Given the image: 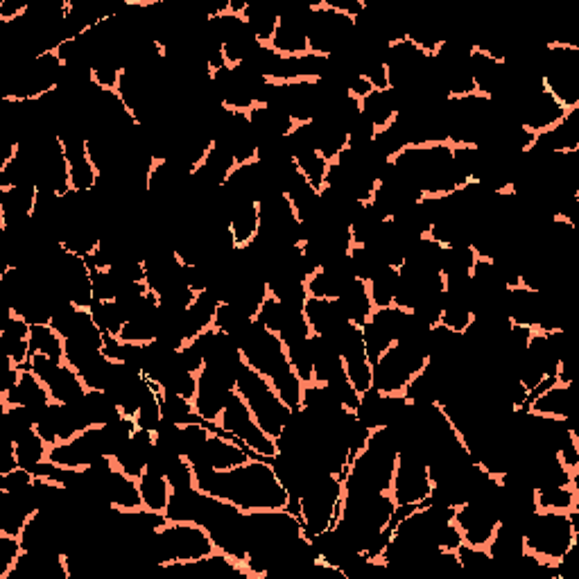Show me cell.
Masks as SVG:
<instances>
[{
    "label": "cell",
    "mask_w": 579,
    "mask_h": 579,
    "mask_svg": "<svg viewBox=\"0 0 579 579\" xmlns=\"http://www.w3.org/2000/svg\"><path fill=\"white\" fill-rule=\"evenodd\" d=\"M0 403L23 405V408L30 410L34 423H37L41 419V414L48 410V405L53 403V399H50V392L46 390V385L41 383V378L34 374L30 365H25L21 367V376L16 380V385L0 394Z\"/></svg>",
    "instance_id": "7c38bea8"
},
{
    "label": "cell",
    "mask_w": 579,
    "mask_h": 579,
    "mask_svg": "<svg viewBox=\"0 0 579 579\" xmlns=\"http://www.w3.org/2000/svg\"><path fill=\"white\" fill-rule=\"evenodd\" d=\"M227 231L231 245L236 249H247L254 245L261 231V209L256 200H229Z\"/></svg>",
    "instance_id": "5bb4252c"
},
{
    "label": "cell",
    "mask_w": 579,
    "mask_h": 579,
    "mask_svg": "<svg viewBox=\"0 0 579 579\" xmlns=\"http://www.w3.org/2000/svg\"><path fill=\"white\" fill-rule=\"evenodd\" d=\"M297 310H290V308H285L279 299L272 297V295H267L265 301L261 304V308H258V313H256V322L265 326L267 331H272L279 335L283 331V326L288 324V319L295 315Z\"/></svg>",
    "instance_id": "836d02e7"
},
{
    "label": "cell",
    "mask_w": 579,
    "mask_h": 579,
    "mask_svg": "<svg viewBox=\"0 0 579 579\" xmlns=\"http://www.w3.org/2000/svg\"><path fill=\"white\" fill-rule=\"evenodd\" d=\"M288 141L292 148V163H295V168L319 190V193H322L326 184L328 166H331V163H328L322 154H319V150L313 148L310 143L295 141V138H290V136H288Z\"/></svg>",
    "instance_id": "ffe728a7"
},
{
    "label": "cell",
    "mask_w": 579,
    "mask_h": 579,
    "mask_svg": "<svg viewBox=\"0 0 579 579\" xmlns=\"http://www.w3.org/2000/svg\"><path fill=\"white\" fill-rule=\"evenodd\" d=\"M347 256H349V265H351L353 276H356V279H360V281H369L371 276H374L380 267L385 265L380 254L369 245H351Z\"/></svg>",
    "instance_id": "1f68e13d"
},
{
    "label": "cell",
    "mask_w": 579,
    "mask_h": 579,
    "mask_svg": "<svg viewBox=\"0 0 579 579\" xmlns=\"http://www.w3.org/2000/svg\"><path fill=\"white\" fill-rule=\"evenodd\" d=\"M34 480H37V475L28 469H14L10 473H0V491H23L34 485Z\"/></svg>",
    "instance_id": "8d00e7d4"
},
{
    "label": "cell",
    "mask_w": 579,
    "mask_h": 579,
    "mask_svg": "<svg viewBox=\"0 0 579 579\" xmlns=\"http://www.w3.org/2000/svg\"><path fill=\"white\" fill-rule=\"evenodd\" d=\"M107 500L111 509H116V512H138V509H143L138 480L120 471L118 466L107 482Z\"/></svg>",
    "instance_id": "44dd1931"
},
{
    "label": "cell",
    "mask_w": 579,
    "mask_h": 579,
    "mask_svg": "<svg viewBox=\"0 0 579 579\" xmlns=\"http://www.w3.org/2000/svg\"><path fill=\"white\" fill-rule=\"evenodd\" d=\"M236 392L245 399L247 408L252 410L254 419L258 426H261V430L276 442V439L281 437V432L285 430V426L290 423L295 410L288 408V405L281 401V396L276 394L270 380L247 365L238 378Z\"/></svg>",
    "instance_id": "8992f818"
},
{
    "label": "cell",
    "mask_w": 579,
    "mask_h": 579,
    "mask_svg": "<svg viewBox=\"0 0 579 579\" xmlns=\"http://www.w3.org/2000/svg\"><path fill=\"white\" fill-rule=\"evenodd\" d=\"M30 369L41 378V383L46 385V390L50 392V399L55 403L64 405H75L80 403L86 396V385L82 383V378L77 371L68 365L66 360H53L46 356H32L30 358Z\"/></svg>",
    "instance_id": "30bf717a"
},
{
    "label": "cell",
    "mask_w": 579,
    "mask_h": 579,
    "mask_svg": "<svg viewBox=\"0 0 579 579\" xmlns=\"http://www.w3.org/2000/svg\"><path fill=\"white\" fill-rule=\"evenodd\" d=\"M14 453H16V460H19L21 469H28L34 471L39 464H43L48 460V453H50V446L43 442V437L37 432V428L25 432L23 437H19L14 442Z\"/></svg>",
    "instance_id": "f1b7e54d"
},
{
    "label": "cell",
    "mask_w": 579,
    "mask_h": 579,
    "mask_svg": "<svg viewBox=\"0 0 579 579\" xmlns=\"http://www.w3.org/2000/svg\"><path fill=\"white\" fill-rule=\"evenodd\" d=\"M252 322H254V317H249L240 308H236L233 304H227V301H222L218 310H215L213 328L218 333H224V335L233 337V340H238V337L247 331V326Z\"/></svg>",
    "instance_id": "4dcf8cb0"
},
{
    "label": "cell",
    "mask_w": 579,
    "mask_h": 579,
    "mask_svg": "<svg viewBox=\"0 0 579 579\" xmlns=\"http://www.w3.org/2000/svg\"><path fill=\"white\" fill-rule=\"evenodd\" d=\"M161 421H163V417H161L159 385L152 383V380H150L148 392H145L143 401H141V405H138V410H136V414H134V423H136V428L154 432V430H157V428L161 426Z\"/></svg>",
    "instance_id": "d6a6232c"
},
{
    "label": "cell",
    "mask_w": 579,
    "mask_h": 579,
    "mask_svg": "<svg viewBox=\"0 0 579 579\" xmlns=\"http://www.w3.org/2000/svg\"><path fill=\"white\" fill-rule=\"evenodd\" d=\"M215 426L227 432V435H231L236 442L245 444L249 451L258 457V460H272V457L279 453L276 451L274 439L267 437L261 430V426H258L254 419L252 410L247 408L245 399L236 390L231 392L227 408H224Z\"/></svg>",
    "instance_id": "ba28073f"
},
{
    "label": "cell",
    "mask_w": 579,
    "mask_h": 579,
    "mask_svg": "<svg viewBox=\"0 0 579 579\" xmlns=\"http://www.w3.org/2000/svg\"><path fill=\"white\" fill-rule=\"evenodd\" d=\"M240 16H243L247 30L254 34V39L261 43V46H270L274 32L279 28V12H276L272 5L256 3L254 0V3H245Z\"/></svg>",
    "instance_id": "7402d4cb"
},
{
    "label": "cell",
    "mask_w": 579,
    "mask_h": 579,
    "mask_svg": "<svg viewBox=\"0 0 579 579\" xmlns=\"http://www.w3.org/2000/svg\"><path fill=\"white\" fill-rule=\"evenodd\" d=\"M525 412L539 414V417H550V419H568L570 414L577 412L573 385H564L557 380V383H552L548 390L537 392V394H527Z\"/></svg>",
    "instance_id": "9a60e30c"
},
{
    "label": "cell",
    "mask_w": 579,
    "mask_h": 579,
    "mask_svg": "<svg viewBox=\"0 0 579 579\" xmlns=\"http://www.w3.org/2000/svg\"><path fill=\"white\" fill-rule=\"evenodd\" d=\"M93 276V299L95 301H116L120 288H123V281L118 279L114 270H95L89 267Z\"/></svg>",
    "instance_id": "e575fe53"
},
{
    "label": "cell",
    "mask_w": 579,
    "mask_h": 579,
    "mask_svg": "<svg viewBox=\"0 0 579 579\" xmlns=\"http://www.w3.org/2000/svg\"><path fill=\"white\" fill-rule=\"evenodd\" d=\"M211 466L215 471H231L236 466H243L249 460H258V457L249 451L245 444L236 442L233 437H224V435H213L209 437V444L204 448V455L197 457ZM193 460V462H197Z\"/></svg>",
    "instance_id": "2e32d148"
},
{
    "label": "cell",
    "mask_w": 579,
    "mask_h": 579,
    "mask_svg": "<svg viewBox=\"0 0 579 579\" xmlns=\"http://www.w3.org/2000/svg\"><path fill=\"white\" fill-rule=\"evenodd\" d=\"M89 310L95 319V324H98V328L105 335L118 337L127 324V313L118 301H93Z\"/></svg>",
    "instance_id": "f546056e"
},
{
    "label": "cell",
    "mask_w": 579,
    "mask_h": 579,
    "mask_svg": "<svg viewBox=\"0 0 579 579\" xmlns=\"http://www.w3.org/2000/svg\"><path fill=\"white\" fill-rule=\"evenodd\" d=\"M32 356L64 360V337L50 324L30 326V358Z\"/></svg>",
    "instance_id": "83f0119b"
},
{
    "label": "cell",
    "mask_w": 579,
    "mask_h": 579,
    "mask_svg": "<svg viewBox=\"0 0 579 579\" xmlns=\"http://www.w3.org/2000/svg\"><path fill=\"white\" fill-rule=\"evenodd\" d=\"M337 304H340L347 322L360 328L367 324V319L371 317V313H374V304H371L367 281H360V279H353L347 288H344L342 297L337 299Z\"/></svg>",
    "instance_id": "603a6c76"
},
{
    "label": "cell",
    "mask_w": 579,
    "mask_h": 579,
    "mask_svg": "<svg viewBox=\"0 0 579 579\" xmlns=\"http://www.w3.org/2000/svg\"><path fill=\"white\" fill-rule=\"evenodd\" d=\"M138 491H141L145 509H150V512H157V514L166 512L170 496H172V487L166 475L145 469L141 478H138Z\"/></svg>",
    "instance_id": "cb8c5ba5"
},
{
    "label": "cell",
    "mask_w": 579,
    "mask_h": 579,
    "mask_svg": "<svg viewBox=\"0 0 579 579\" xmlns=\"http://www.w3.org/2000/svg\"><path fill=\"white\" fill-rule=\"evenodd\" d=\"M188 464L193 466L195 489L227 500L240 512H274L288 507V491L281 485L270 460H249L231 471H215L202 460Z\"/></svg>",
    "instance_id": "6da1fadb"
},
{
    "label": "cell",
    "mask_w": 579,
    "mask_h": 579,
    "mask_svg": "<svg viewBox=\"0 0 579 579\" xmlns=\"http://www.w3.org/2000/svg\"><path fill=\"white\" fill-rule=\"evenodd\" d=\"M344 482L335 473L317 471L299 496V521L308 539L317 537L337 523L342 512Z\"/></svg>",
    "instance_id": "277c9868"
},
{
    "label": "cell",
    "mask_w": 579,
    "mask_h": 579,
    "mask_svg": "<svg viewBox=\"0 0 579 579\" xmlns=\"http://www.w3.org/2000/svg\"><path fill=\"white\" fill-rule=\"evenodd\" d=\"M86 428L89 426H86V421L82 419V414L77 412L75 405H64L55 401L48 405V410L43 412L41 419L37 421V432L48 446L71 442L73 437L80 435Z\"/></svg>",
    "instance_id": "8fae6325"
},
{
    "label": "cell",
    "mask_w": 579,
    "mask_h": 579,
    "mask_svg": "<svg viewBox=\"0 0 579 579\" xmlns=\"http://www.w3.org/2000/svg\"><path fill=\"white\" fill-rule=\"evenodd\" d=\"M0 347L12 365L25 367L30 362V324L12 310H7L5 324L0 328Z\"/></svg>",
    "instance_id": "e0dca14e"
},
{
    "label": "cell",
    "mask_w": 579,
    "mask_h": 579,
    "mask_svg": "<svg viewBox=\"0 0 579 579\" xmlns=\"http://www.w3.org/2000/svg\"><path fill=\"white\" fill-rule=\"evenodd\" d=\"M304 317L310 326L313 335L322 337H333L335 333H340L344 326H347V317H344L337 299H313L306 297L304 304Z\"/></svg>",
    "instance_id": "ac0fdd59"
},
{
    "label": "cell",
    "mask_w": 579,
    "mask_h": 579,
    "mask_svg": "<svg viewBox=\"0 0 579 579\" xmlns=\"http://www.w3.org/2000/svg\"><path fill=\"white\" fill-rule=\"evenodd\" d=\"M218 552L209 530L200 523H172L161 525L152 537L143 543L141 557L154 566L188 564Z\"/></svg>",
    "instance_id": "3957f363"
},
{
    "label": "cell",
    "mask_w": 579,
    "mask_h": 579,
    "mask_svg": "<svg viewBox=\"0 0 579 579\" xmlns=\"http://www.w3.org/2000/svg\"><path fill=\"white\" fill-rule=\"evenodd\" d=\"M236 344L240 347V353H243L245 365L258 371V374L265 376L267 380H274L281 371L290 367L281 337L267 331L256 319L247 326V331L238 337Z\"/></svg>",
    "instance_id": "52a82bcc"
},
{
    "label": "cell",
    "mask_w": 579,
    "mask_h": 579,
    "mask_svg": "<svg viewBox=\"0 0 579 579\" xmlns=\"http://www.w3.org/2000/svg\"><path fill=\"white\" fill-rule=\"evenodd\" d=\"M432 494L428 464L419 453L401 451L396 457L390 496L396 505H423Z\"/></svg>",
    "instance_id": "9c48e42d"
},
{
    "label": "cell",
    "mask_w": 579,
    "mask_h": 579,
    "mask_svg": "<svg viewBox=\"0 0 579 579\" xmlns=\"http://www.w3.org/2000/svg\"><path fill=\"white\" fill-rule=\"evenodd\" d=\"M23 555V546L19 537H10V534H0V579L10 575L16 561Z\"/></svg>",
    "instance_id": "d590c367"
},
{
    "label": "cell",
    "mask_w": 579,
    "mask_h": 579,
    "mask_svg": "<svg viewBox=\"0 0 579 579\" xmlns=\"http://www.w3.org/2000/svg\"><path fill=\"white\" fill-rule=\"evenodd\" d=\"M231 392L233 387L224 383L215 371L204 367L200 374H197V392L193 399L197 414H200L206 423H218L220 414L227 408Z\"/></svg>",
    "instance_id": "4fadbf2b"
},
{
    "label": "cell",
    "mask_w": 579,
    "mask_h": 579,
    "mask_svg": "<svg viewBox=\"0 0 579 579\" xmlns=\"http://www.w3.org/2000/svg\"><path fill=\"white\" fill-rule=\"evenodd\" d=\"M161 417L163 421L175 423V426H190V423H206L195 410V403L184 399L175 392H166L159 387Z\"/></svg>",
    "instance_id": "4316f807"
},
{
    "label": "cell",
    "mask_w": 579,
    "mask_h": 579,
    "mask_svg": "<svg viewBox=\"0 0 579 579\" xmlns=\"http://www.w3.org/2000/svg\"><path fill=\"white\" fill-rule=\"evenodd\" d=\"M525 552L546 566L561 564L570 550L579 546V507L570 512L534 509L523 530Z\"/></svg>",
    "instance_id": "7a4b0ae2"
},
{
    "label": "cell",
    "mask_w": 579,
    "mask_h": 579,
    "mask_svg": "<svg viewBox=\"0 0 579 579\" xmlns=\"http://www.w3.org/2000/svg\"><path fill=\"white\" fill-rule=\"evenodd\" d=\"M401 272L399 267L383 265L380 270L367 281V290L374 308H390L396 301V292H399Z\"/></svg>",
    "instance_id": "484cf974"
},
{
    "label": "cell",
    "mask_w": 579,
    "mask_h": 579,
    "mask_svg": "<svg viewBox=\"0 0 579 579\" xmlns=\"http://www.w3.org/2000/svg\"><path fill=\"white\" fill-rule=\"evenodd\" d=\"M534 507L546 512H570L579 507V482L534 489Z\"/></svg>",
    "instance_id": "d4e9b609"
},
{
    "label": "cell",
    "mask_w": 579,
    "mask_h": 579,
    "mask_svg": "<svg viewBox=\"0 0 579 579\" xmlns=\"http://www.w3.org/2000/svg\"><path fill=\"white\" fill-rule=\"evenodd\" d=\"M478 254L469 243H457L442 247V258H439V274H442L444 285L462 283L471 279V270Z\"/></svg>",
    "instance_id": "d6986e66"
},
{
    "label": "cell",
    "mask_w": 579,
    "mask_h": 579,
    "mask_svg": "<svg viewBox=\"0 0 579 579\" xmlns=\"http://www.w3.org/2000/svg\"><path fill=\"white\" fill-rule=\"evenodd\" d=\"M64 64L55 50H46L37 57H28L10 73V84L3 100L10 102H39L59 89Z\"/></svg>",
    "instance_id": "5b68a950"
}]
</instances>
